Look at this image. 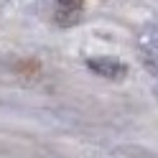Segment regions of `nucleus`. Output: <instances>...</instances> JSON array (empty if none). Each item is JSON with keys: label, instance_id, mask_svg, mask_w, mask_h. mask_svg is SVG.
<instances>
[{"label": "nucleus", "instance_id": "f03ea898", "mask_svg": "<svg viewBox=\"0 0 158 158\" xmlns=\"http://www.w3.org/2000/svg\"><path fill=\"white\" fill-rule=\"evenodd\" d=\"M59 15H79L82 10V0H56Z\"/></svg>", "mask_w": 158, "mask_h": 158}, {"label": "nucleus", "instance_id": "f257e3e1", "mask_svg": "<svg viewBox=\"0 0 158 158\" xmlns=\"http://www.w3.org/2000/svg\"><path fill=\"white\" fill-rule=\"evenodd\" d=\"M87 66L97 77H105V79H123L127 74V66L110 56H92V59H87Z\"/></svg>", "mask_w": 158, "mask_h": 158}]
</instances>
